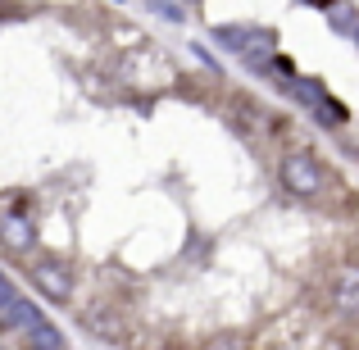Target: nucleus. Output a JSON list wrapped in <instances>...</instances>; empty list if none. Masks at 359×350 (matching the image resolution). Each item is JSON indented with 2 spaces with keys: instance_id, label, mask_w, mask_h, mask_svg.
<instances>
[{
  "instance_id": "f257e3e1",
  "label": "nucleus",
  "mask_w": 359,
  "mask_h": 350,
  "mask_svg": "<svg viewBox=\"0 0 359 350\" xmlns=\"http://www.w3.org/2000/svg\"><path fill=\"white\" fill-rule=\"evenodd\" d=\"M278 177H282V187H287L296 201H314V196L327 191L323 164H318L314 155H305V150H291V155L278 164Z\"/></svg>"
},
{
  "instance_id": "f03ea898",
  "label": "nucleus",
  "mask_w": 359,
  "mask_h": 350,
  "mask_svg": "<svg viewBox=\"0 0 359 350\" xmlns=\"http://www.w3.org/2000/svg\"><path fill=\"white\" fill-rule=\"evenodd\" d=\"M32 282H36V291L50 296V300H69L73 296V269L64 260H55V255L32 260Z\"/></svg>"
},
{
  "instance_id": "7ed1b4c3",
  "label": "nucleus",
  "mask_w": 359,
  "mask_h": 350,
  "mask_svg": "<svg viewBox=\"0 0 359 350\" xmlns=\"http://www.w3.org/2000/svg\"><path fill=\"white\" fill-rule=\"evenodd\" d=\"M332 305L341 314H359V269H341L332 278Z\"/></svg>"
},
{
  "instance_id": "20e7f679",
  "label": "nucleus",
  "mask_w": 359,
  "mask_h": 350,
  "mask_svg": "<svg viewBox=\"0 0 359 350\" xmlns=\"http://www.w3.org/2000/svg\"><path fill=\"white\" fill-rule=\"evenodd\" d=\"M32 223L23 219V214H5L0 219V241L9 245V250H32Z\"/></svg>"
},
{
  "instance_id": "39448f33",
  "label": "nucleus",
  "mask_w": 359,
  "mask_h": 350,
  "mask_svg": "<svg viewBox=\"0 0 359 350\" xmlns=\"http://www.w3.org/2000/svg\"><path fill=\"white\" fill-rule=\"evenodd\" d=\"M5 323H9V328H18V332H27V337H32L36 328H46V314H41V309L32 305V300H23V296H18V300H14V309H9V314H5Z\"/></svg>"
},
{
  "instance_id": "423d86ee",
  "label": "nucleus",
  "mask_w": 359,
  "mask_h": 350,
  "mask_svg": "<svg viewBox=\"0 0 359 350\" xmlns=\"http://www.w3.org/2000/svg\"><path fill=\"white\" fill-rule=\"evenodd\" d=\"M219 41H223V46H232V51H241V55H250L255 32H245V27H219Z\"/></svg>"
},
{
  "instance_id": "0eeeda50",
  "label": "nucleus",
  "mask_w": 359,
  "mask_h": 350,
  "mask_svg": "<svg viewBox=\"0 0 359 350\" xmlns=\"http://www.w3.org/2000/svg\"><path fill=\"white\" fill-rule=\"evenodd\" d=\"M14 300H18V291H14V282L5 278V273H0V318L9 314V309H14Z\"/></svg>"
},
{
  "instance_id": "6e6552de",
  "label": "nucleus",
  "mask_w": 359,
  "mask_h": 350,
  "mask_svg": "<svg viewBox=\"0 0 359 350\" xmlns=\"http://www.w3.org/2000/svg\"><path fill=\"white\" fill-rule=\"evenodd\" d=\"M150 9H155V14H164L168 23H177V18H182V9H177L173 0H150Z\"/></svg>"
},
{
  "instance_id": "1a4fd4ad",
  "label": "nucleus",
  "mask_w": 359,
  "mask_h": 350,
  "mask_svg": "<svg viewBox=\"0 0 359 350\" xmlns=\"http://www.w3.org/2000/svg\"><path fill=\"white\" fill-rule=\"evenodd\" d=\"M210 350H245V346H237V342H219V346H210Z\"/></svg>"
},
{
  "instance_id": "9d476101",
  "label": "nucleus",
  "mask_w": 359,
  "mask_h": 350,
  "mask_svg": "<svg viewBox=\"0 0 359 350\" xmlns=\"http://www.w3.org/2000/svg\"><path fill=\"white\" fill-rule=\"evenodd\" d=\"M355 41H359V27H355Z\"/></svg>"
},
{
  "instance_id": "9b49d317",
  "label": "nucleus",
  "mask_w": 359,
  "mask_h": 350,
  "mask_svg": "<svg viewBox=\"0 0 359 350\" xmlns=\"http://www.w3.org/2000/svg\"><path fill=\"white\" fill-rule=\"evenodd\" d=\"M55 350H69V346H55Z\"/></svg>"
}]
</instances>
